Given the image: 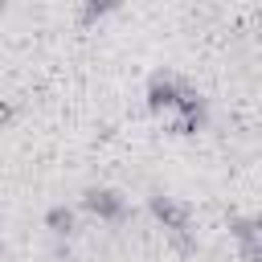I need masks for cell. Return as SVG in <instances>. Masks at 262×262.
<instances>
[{"label": "cell", "mask_w": 262, "mask_h": 262, "mask_svg": "<svg viewBox=\"0 0 262 262\" xmlns=\"http://www.w3.org/2000/svg\"><path fill=\"white\" fill-rule=\"evenodd\" d=\"M70 225H74V213L70 209H53L49 213V229L53 233H70Z\"/></svg>", "instance_id": "obj_4"}, {"label": "cell", "mask_w": 262, "mask_h": 262, "mask_svg": "<svg viewBox=\"0 0 262 262\" xmlns=\"http://www.w3.org/2000/svg\"><path fill=\"white\" fill-rule=\"evenodd\" d=\"M147 102H151L156 111H176V102H180L176 82L164 78V74H156V78H151V90H147Z\"/></svg>", "instance_id": "obj_1"}, {"label": "cell", "mask_w": 262, "mask_h": 262, "mask_svg": "<svg viewBox=\"0 0 262 262\" xmlns=\"http://www.w3.org/2000/svg\"><path fill=\"white\" fill-rule=\"evenodd\" d=\"M151 209H156V217H160L168 229H184V209H180L176 201H168V196H156V201H151Z\"/></svg>", "instance_id": "obj_3"}, {"label": "cell", "mask_w": 262, "mask_h": 262, "mask_svg": "<svg viewBox=\"0 0 262 262\" xmlns=\"http://www.w3.org/2000/svg\"><path fill=\"white\" fill-rule=\"evenodd\" d=\"M86 209L98 213V217H119V213H123V201H119L115 192H106V188H102V192L90 188V192H86Z\"/></svg>", "instance_id": "obj_2"}]
</instances>
